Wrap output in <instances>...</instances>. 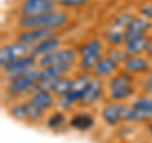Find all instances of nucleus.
<instances>
[{"mask_svg": "<svg viewBox=\"0 0 152 143\" xmlns=\"http://www.w3.org/2000/svg\"><path fill=\"white\" fill-rule=\"evenodd\" d=\"M70 22L69 14L64 10H53L37 17H19L17 26L22 31L43 28V29H60Z\"/></svg>", "mask_w": 152, "mask_h": 143, "instance_id": "1", "label": "nucleus"}, {"mask_svg": "<svg viewBox=\"0 0 152 143\" xmlns=\"http://www.w3.org/2000/svg\"><path fill=\"white\" fill-rule=\"evenodd\" d=\"M39 80H41V71L39 69H34L29 71V72L19 76L17 79L10 80L5 88V91L8 95H12V96L32 93L34 85Z\"/></svg>", "mask_w": 152, "mask_h": 143, "instance_id": "2", "label": "nucleus"}, {"mask_svg": "<svg viewBox=\"0 0 152 143\" xmlns=\"http://www.w3.org/2000/svg\"><path fill=\"white\" fill-rule=\"evenodd\" d=\"M77 56L79 53L74 48H58L48 55L41 57V58H38L37 66H38V69H43V67L52 66V65L74 66V63L77 61Z\"/></svg>", "mask_w": 152, "mask_h": 143, "instance_id": "3", "label": "nucleus"}, {"mask_svg": "<svg viewBox=\"0 0 152 143\" xmlns=\"http://www.w3.org/2000/svg\"><path fill=\"white\" fill-rule=\"evenodd\" d=\"M37 62H38L37 57L28 53L26 56L20 57V58L13 61V62L8 63L7 66H4V67H1V71H3V74L7 76L8 81H10L13 79H17L19 76L34 70L37 67Z\"/></svg>", "mask_w": 152, "mask_h": 143, "instance_id": "4", "label": "nucleus"}, {"mask_svg": "<svg viewBox=\"0 0 152 143\" xmlns=\"http://www.w3.org/2000/svg\"><path fill=\"white\" fill-rule=\"evenodd\" d=\"M55 0H20L18 12L20 17H37L56 10Z\"/></svg>", "mask_w": 152, "mask_h": 143, "instance_id": "5", "label": "nucleus"}, {"mask_svg": "<svg viewBox=\"0 0 152 143\" xmlns=\"http://www.w3.org/2000/svg\"><path fill=\"white\" fill-rule=\"evenodd\" d=\"M56 31L53 29H43V28H34V29H24L20 31L17 36V42L26 45L27 47H33L38 42L45 41L47 38L55 37Z\"/></svg>", "mask_w": 152, "mask_h": 143, "instance_id": "6", "label": "nucleus"}, {"mask_svg": "<svg viewBox=\"0 0 152 143\" xmlns=\"http://www.w3.org/2000/svg\"><path fill=\"white\" fill-rule=\"evenodd\" d=\"M29 51V47H27L23 43H19V42H12V43L3 46L1 50H0V66L4 67L8 63L28 55Z\"/></svg>", "mask_w": 152, "mask_h": 143, "instance_id": "7", "label": "nucleus"}, {"mask_svg": "<svg viewBox=\"0 0 152 143\" xmlns=\"http://www.w3.org/2000/svg\"><path fill=\"white\" fill-rule=\"evenodd\" d=\"M103 90H104L103 80L93 77V80L90 81V84L86 86V89L84 90V93L81 95V99H80L79 104L81 107H84V108L94 105V104L102 98Z\"/></svg>", "mask_w": 152, "mask_h": 143, "instance_id": "8", "label": "nucleus"}, {"mask_svg": "<svg viewBox=\"0 0 152 143\" xmlns=\"http://www.w3.org/2000/svg\"><path fill=\"white\" fill-rule=\"evenodd\" d=\"M150 29H152V23L151 22H148L145 18L134 17L132 19V22L124 29V41L128 42V41L136 39V38L147 36V32H148Z\"/></svg>", "mask_w": 152, "mask_h": 143, "instance_id": "9", "label": "nucleus"}, {"mask_svg": "<svg viewBox=\"0 0 152 143\" xmlns=\"http://www.w3.org/2000/svg\"><path fill=\"white\" fill-rule=\"evenodd\" d=\"M126 107L127 105H124V104L117 103V101L108 104V105L104 107L103 110H102L103 120L108 125H117L121 120H123Z\"/></svg>", "mask_w": 152, "mask_h": 143, "instance_id": "10", "label": "nucleus"}, {"mask_svg": "<svg viewBox=\"0 0 152 143\" xmlns=\"http://www.w3.org/2000/svg\"><path fill=\"white\" fill-rule=\"evenodd\" d=\"M118 65L115 61L112 60L109 56H103L100 60L98 61V63L95 65V67L91 71V75L96 79H105V77H112L113 75L117 74L118 71Z\"/></svg>", "mask_w": 152, "mask_h": 143, "instance_id": "11", "label": "nucleus"}, {"mask_svg": "<svg viewBox=\"0 0 152 143\" xmlns=\"http://www.w3.org/2000/svg\"><path fill=\"white\" fill-rule=\"evenodd\" d=\"M152 43L151 37L148 36H143L140 38H136V39L128 41L123 46V50L127 53L128 57L131 56H142L143 53H146L148 47Z\"/></svg>", "mask_w": 152, "mask_h": 143, "instance_id": "12", "label": "nucleus"}, {"mask_svg": "<svg viewBox=\"0 0 152 143\" xmlns=\"http://www.w3.org/2000/svg\"><path fill=\"white\" fill-rule=\"evenodd\" d=\"M123 70L132 75L147 72L150 70V60L145 56H131L123 62Z\"/></svg>", "mask_w": 152, "mask_h": 143, "instance_id": "13", "label": "nucleus"}, {"mask_svg": "<svg viewBox=\"0 0 152 143\" xmlns=\"http://www.w3.org/2000/svg\"><path fill=\"white\" fill-rule=\"evenodd\" d=\"M27 101L31 103L32 105H34L36 108L46 112L48 109H51L53 105H56L57 99L51 91H45L43 90V91H36L31 94V96Z\"/></svg>", "mask_w": 152, "mask_h": 143, "instance_id": "14", "label": "nucleus"}, {"mask_svg": "<svg viewBox=\"0 0 152 143\" xmlns=\"http://www.w3.org/2000/svg\"><path fill=\"white\" fill-rule=\"evenodd\" d=\"M60 46H61V41L58 39V38H56V36H55V37L47 38V39H45V41L38 42L37 45L31 47L29 53L33 55L34 57H37V58H41V57H43L46 55L51 53V52L58 50Z\"/></svg>", "mask_w": 152, "mask_h": 143, "instance_id": "15", "label": "nucleus"}, {"mask_svg": "<svg viewBox=\"0 0 152 143\" xmlns=\"http://www.w3.org/2000/svg\"><path fill=\"white\" fill-rule=\"evenodd\" d=\"M134 75H132L127 71H121L113 75L108 81V89L114 90V89H122V88H129L134 85Z\"/></svg>", "mask_w": 152, "mask_h": 143, "instance_id": "16", "label": "nucleus"}, {"mask_svg": "<svg viewBox=\"0 0 152 143\" xmlns=\"http://www.w3.org/2000/svg\"><path fill=\"white\" fill-rule=\"evenodd\" d=\"M69 124L71 128H74L76 131H89L90 128H93L95 124V120L93 115H90L89 113H85V112H80L77 114H74L71 119L69 120Z\"/></svg>", "mask_w": 152, "mask_h": 143, "instance_id": "17", "label": "nucleus"}, {"mask_svg": "<svg viewBox=\"0 0 152 143\" xmlns=\"http://www.w3.org/2000/svg\"><path fill=\"white\" fill-rule=\"evenodd\" d=\"M72 66L69 65H52L47 67L39 69L41 71V80H57L65 77L67 72H70Z\"/></svg>", "mask_w": 152, "mask_h": 143, "instance_id": "18", "label": "nucleus"}, {"mask_svg": "<svg viewBox=\"0 0 152 143\" xmlns=\"http://www.w3.org/2000/svg\"><path fill=\"white\" fill-rule=\"evenodd\" d=\"M72 86H74V79L65 76V77L57 79L55 81L53 86L51 89V93L53 94L56 98H62L72 90Z\"/></svg>", "mask_w": 152, "mask_h": 143, "instance_id": "19", "label": "nucleus"}, {"mask_svg": "<svg viewBox=\"0 0 152 143\" xmlns=\"http://www.w3.org/2000/svg\"><path fill=\"white\" fill-rule=\"evenodd\" d=\"M103 51V42L99 38H93L88 42H85L84 45L80 46L77 53L80 57L84 56H91V55H99Z\"/></svg>", "mask_w": 152, "mask_h": 143, "instance_id": "20", "label": "nucleus"}, {"mask_svg": "<svg viewBox=\"0 0 152 143\" xmlns=\"http://www.w3.org/2000/svg\"><path fill=\"white\" fill-rule=\"evenodd\" d=\"M104 39L108 45H110L113 47H118L124 43V31L118 29V28H110L104 33Z\"/></svg>", "mask_w": 152, "mask_h": 143, "instance_id": "21", "label": "nucleus"}, {"mask_svg": "<svg viewBox=\"0 0 152 143\" xmlns=\"http://www.w3.org/2000/svg\"><path fill=\"white\" fill-rule=\"evenodd\" d=\"M131 107L137 109V110H140V112H143L146 114L152 115V96L146 95V94L142 95V96H138L132 101Z\"/></svg>", "mask_w": 152, "mask_h": 143, "instance_id": "22", "label": "nucleus"}, {"mask_svg": "<svg viewBox=\"0 0 152 143\" xmlns=\"http://www.w3.org/2000/svg\"><path fill=\"white\" fill-rule=\"evenodd\" d=\"M134 91H136L134 86L109 90V99L113 100V101L121 103V101H123V100H127L128 98H131L132 95L134 94Z\"/></svg>", "mask_w": 152, "mask_h": 143, "instance_id": "23", "label": "nucleus"}, {"mask_svg": "<svg viewBox=\"0 0 152 143\" xmlns=\"http://www.w3.org/2000/svg\"><path fill=\"white\" fill-rule=\"evenodd\" d=\"M45 117V112L41 109L36 108L34 105H32L31 103L26 101V120L31 123H37L42 120Z\"/></svg>", "mask_w": 152, "mask_h": 143, "instance_id": "24", "label": "nucleus"}, {"mask_svg": "<svg viewBox=\"0 0 152 143\" xmlns=\"http://www.w3.org/2000/svg\"><path fill=\"white\" fill-rule=\"evenodd\" d=\"M66 123V115L62 110H57L52 113L47 119V127L50 129H58Z\"/></svg>", "mask_w": 152, "mask_h": 143, "instance_id": "25", "label": "nucleus"}, {"mask_svg": "<svg viewBox=\"0 0 152 143\" xmlns=\"http://www.w3.org/2000/svg\"><path fill=\"white\" fill-rule=\"evenodd\" d=\"M133 18H134V15H133L132 13H122V14H119V15H118L115 19H114V22L112 23V27L124 31L126 28H127V26L132 22Z\"/></svg>", "mask_w": 152, "mask_h": 143, "instance_id": "26", "label": "nucleus"}, {"mask_svg": "<svg viewBox=\"0 0 152 143\" xmlns=\"http://www.w3.org/2000/svg\"><path fill=\"white\" fill-rule=\"evenodd\" d=\"M9 113H10V115L13 118H15L17 120L24 122L26 120V101L13 105L10 109H9Z\"/></svg>", "mask_w": 152, "mask_h": 143, "instance_id": "27", "label": "nucleus"}, {"mask_svg": "<svg viewBox=\"0 0 152 143\" xmlns=\"http://www.w3.org/2000/svg\"><path fill=\"white\" fill-rule=\"evenodd\" d=\"M57 5L62 8H69V9H75V8H81L85 7L90 0H55Z\"/></svg>", "mask_w": 152, "mask_h": 143, "instance_id": "28", "label": "nucleus"}, {"mask_svg": "<svg viewBox=\"0 0 152 143\" xmlns=\"http://www.w3.org/2000/svg\"><path fill=\"white\" fill-rule=\"evenodd\" d=\"M108 56L110 57L112 60L115 61L118 65H119V63L123 65V62H124V61L128 58V56H127V53L124 52V50H119V48H117V47H115L114 50H112L110 52H109Z\"/></svg>", "mask_w": 152, "mask_h": 143, "instance_id": "29", "label": "nucleus"}, {"mask_svg": "<svg viewBox=\"0 0 152 143\" xmlns=\"http://www.w3.org/2000/svg\"><path fill=\"white\" fill-rule=\"evenodd\" d=\"M140 13L147 20H152V3H147L145 5H142L140 9Z\"/></svg>", "mask_w": 152, "mask_h": 143, "instance_id": "30", "label": "nucleus"}, {"mask_svg": "<svg viewBox=\"0 0 152 143\" xmlns=\"http://www.w3.org/2000/svg\"><path fill=\"white\" fill-rule=\"evenodd\" d=\"M142 90L146 95H152V72H150L145 79L143 84H142Z\"/></svg>", "mask_w": 152, "mask_h": 143, "instance_id": "31", "label": "nucleus"}, {"mask_svg": "<svg viewBox=\"0 0 152 143\" xmlns=\"http://www.w3.org/2000/svg\"><path fill=\"white\" fill-rule=\"evenodd\" d=\"M147 57H148V58H152V43H151V46L148 47V50H147Z\"/></svg>", "mask_w": 152, "mask_h": 143, "instance_id": "32", "label": "nucleus"}, {"mask_svg": "<svg viewBox=\"0 0 152 143\" xmlns=\"http://www.w3.org/2000/svg\"><path fill=\"white\" fill-rule=\"evenodd\" d=\"M148 132H150V134L152 136V120L148 122Z\"/></svg>", "mask_w": 152, "mask_h": 143, "instance_id": "33", "label": "nucleus"}]
</instances>
